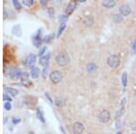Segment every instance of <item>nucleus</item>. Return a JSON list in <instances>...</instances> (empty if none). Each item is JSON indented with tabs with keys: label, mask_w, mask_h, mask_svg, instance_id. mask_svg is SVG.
Returning a JSON list of instances; mask_svg holds the SVG:
<instances>
[{
	"label": "nucleus",
	"mask_w": 136,
	"mask_h": 134,
	"mask_svg": "<svg viewBox=\"0 0 136 134\" xmlns=\"http://www.w3.org/2000/svg\"><path fill=\"white\" fill-rule=\"evenodd\" d=\"M107 64H108L111 68H117V67H119L121 64V59L117 54H111V55L107 58Z\"/></svg>",
	"instance_id": "nucleus-3"
},
{
	"label": "nucleus",
	"mask_w": 136,
	"mask_h": 134,
	"mask_svg": "<svg viewBox=\"0 0 136 134\" xmlns=\"http://www.w3.org/2000/svg\"><path fill=\"white\" fill-rule=\"evenodd\" d=\"M49 78H50V81L53 84H59L63 80L64 75L62 74V72H60L59 70H55L50 74Z\"/></svg>",
	"instance_id": "nucleus-4"
},
{
	"label": "nucleus",
	"mask_w": 136,
	"mask_h": 134,
	"mask_svg": "<svg viewBox=\"0 0 136 134\" xmlns=\"http://www.w3.org/2000/svg\"><path fill=\"white\" fill-rule=\"evenodd\" d=\"M45 51H46V47L45 46H44V47H42L40 50H39V53H38V54H39V56H44V54L45 53Z\"/></svg>",
	"instance_id": "nucleus-33"
},
{
	"label": "nucleus",
	"mask_w": 136,
	"mask_h": 134,
	"mask_svg": "<svg viewBox=\"0 0 136 134\" xmlns=\"http://www.w3.org/2000/svg\"><path fill=\"white\" fill-rule=\"evenodd\" d=\"M83 23H84V25L85 26H87V27L92 26L94 23V18L92 15H86V16H84L83 18Z\"/></svg>",
	"instance_id": "nucleus-10"
},
{
	"label": "nucleus",
	"mask_w": 136,
	"mask_h": 134,
	"mask_svg": "<svg viewBox=\"0 0 136 134\" xmlns=\"http://www.w3.org/2000/svg\"><path fill=\"white\" fill-rule=\"evenodd\" d=\"M12 121H13V124H17V123H19L20 121H21V120L17 119V118H13V119H12Z\"/></svg>",
	"instance_id": "nucleus-36"
},
{
	"label": "nucleus",
	"mask_w": 136,
	"mask_h": 134,
	"mask_svg": "<svg viewBox=\"0 0 136 134\" xmlns=\"http://www.w3.org/2000/svg\"><path fill=\"white\" fill-rule=\"evenodd\" d=\"M39 74H40V70H39V68L36 66H34L32 68V70H31V77H32L33 79H36L38 78Z\"/></svg>",
	"instance_id": "nucleus-16"
},
{
	"label": "nucleus",
	"mask_w": 136,
	"mask_h": 134,
	"mask_svg": "<svg viewBox=\"0 0 136 134\" xmlns=\"http://www.w3.org/2000/svg\"><path fill=\"white\" fill-rule=\"evenodd\" d=\"M43 31L44 30L41 28V29H38V31L36 32V34L33 36V43H34L35 46L36 47H40L41 44L43 43V40H42V34H43Z\"/></svg>",
	"instance_id": "nucleus-6"
},
{
	"label": "nucleus",
	"mask_w": 136,
	"mask_h": 134,
	"mask_svg": "<svg viewBox=\"0 0 136 134\" xmlns=\"http://www.w3.org/2000/svg\"><path fill=\"white\" fill-rule=\"evenodd\" d=\"M98 120L102 123H108L111 120V113L107 110H103L100 113L98 114Z\"/></svg>",
	"instance_id": "nucleus-5"
},
{
	"label": "nucleus",
	"mask_w": 136,
	"mask_h": 134,
	"mask_svg": "<svg viewBox=\"0 0 136 134\" xmlns=\"http://www.w3.org/2000/svg\"><path fill=\"white\" fill-rule=\"evenodd\" d=\"M124 112H125V107L121 105V107L118 109V111H116V113H115V120H118L119 118H121L123 114H124Z\"/></svg>",
	"instance_id": "nucleus-19"
},
{
	"label": "nucleus",
	"mask_w": 136,
	"mask_h": 134,
	"mask_svg": "<svg viewBox=\"0 0 136 134\" xmlns=\"http://www.w3.org/2000/svg\"><path fill=\"white\" fill-rule=\"evenodd\" d=\"M127 83H128V74L124 72L123 73V75H122V84H123V86L124 88L127 86Z\"/></svg>",
	"instance_id": "nucleus-21"
},
{
	"label": "nucleus",
	"mask_w": 136,
	"mask_h": 134,
	"mask_svg": "<svg viewBox=\"0 0 136 134\" xmlns=\"http://www.w3.org/2000/svg\"><path fill=\"white\" fill-rule=\"evenodd\" d=\"M6 74L10 77L13 80H18V79H21L22 73L20 71V69L16 68V67H8L6 71Z\"/></svg>",
	"instance_id": "nucleus-2"
},
{
	"label": "nucleus",
	"mask_w": 136,
	"mask_h": 134,
	"mask_svg": "<svg viewBox=\"0 0 136 134\" xmlns=\"http://www.w3.org/2000/svg\"><path fill=\"white\" fill-rule=\"evenodd\" d=\"M126 101H127L126 98H123V99H122V101H121V105H122V106H124L125 103H126Z\"/></svg>",
	"instance_id": "nucleus-37"
},
{
	"label": "nucleus",
	"mask_w": 136,
	"mask_h": 134,
	"mask_svg": "<svg viewBox=\"0 0 136 134\" xmlns=\"http://www.w3.org/2000/svg\"><path fill=\"white\" fill-rule=\"evenodd\" d=\"M4 107H5V109L7 110V111H9V110H11V108H12L11 102H9V101H6L5 104H4Z\"/></svg>",
	"instance_id": "nucleus-32"
},
{
	"label": "nucleus",
	"mask_w": 136,
	"mask_h": 134,
	"mask_svg": "<svg viewBox=\"0 0 136 134\" xmlns=\"http://www.w3.org/2000/svg\"><path fill=\"white\" fill-rule=\"evenodd\" d=\"M134 96H135V97H136V90H135V91H134Z\"/></svg>",
	"instance_id": "nucleus-42"
},
{
	"label": "nucleus",
	"mask_w": 136,
	"mask_h": 134,
	"mask_svg": "<svg viewBox=\"0 0 136 134\" xmlns=\"http://www.w3.org/2000/svg\"><path fill=\"white\" fill-rule=\"evenodd\" d=\"M28 76H29V74H28V73H22V75H21V80L22 81H28Z\"/></svg>",
	"instance_id": "nucleus-29"
},
{
	"label": "nucleus",
	"mask_w": 136,
	"mask_h": 134,
	"mask_svg": "<svg viewBox=\"0 0 136 134\" xmlns=\"http://www.w3.org/2000/svg\"><path fill=\"white\" fill-rule=\"evenodd\" d=\"M54 38H55V34H48V35H45L43 41H44L45 44H48V43H50L52 41Z\"/></svg>",
	"instance_id": "nucleus-23"
},
{
	"label": "nucleus",
	"mask_w": 136,
	"mask_h": 134,
	"mask_svg": "<svg viewBox=\"0 0 136 134\" xmlns=\"http://www.w3.org/2000/svg\"><path fill=\"white\" fill-rule=\"evenodd\" d=\"M6 92H7L8 94L11 95V96H16L18 94V91L15 88H11V87H6Z\"/></svg>",
	"instance_id": "nucleus-20"
},
{
	"label": "nucleus",
	"mask_w": 136,
	"mask_h": 134,
	"mask_svg": "<svg viewBox=\"0 0 136 134\" xmlns=\"http://www.w3.org/2000/svg\"><path fill=\"white\" fill-rule=\"evenodd\" d=\"M116 134H123V132H122V131H117Z\"/></svg>",
	"instance_id": "nucleus-40"
},
{
	"label": "nucleus",
	"mask_w": 136,
	"mask_h": 134,
	"mask_svg": "<svg viewBox=\"0 0 136 134\" xmlns=\"http://www.w3.org/2000/svg\"><path fill=\"white\" fill-rule=\"evenodd\" d=\"M12 34H14V35L17 36V37H19V36L22 35V29H21V26L19 25H16L13 26V28H12Z\"/></svg>",
	"instance_id": "nucleus-15"
},
{
	"label": "nucleus",
	"mask_w": 136,
	"mask_h": 134,
	"mask_svg": "<svg viewBox=\"0 0 136 134\" xmlns=\"http://www.w3.org/2000/svg\"><path fill=\"white\" fill-rule=\"evenodd\" d=\"M132 52H133V54H136V38L132 44Z\"/></svg>",
	"instance_id": "nucleus-31"
},
{
	"label": "nucleus",
	"mask_w": 136,
	"mask_h": 134,
	"mask_svg": "<svg viewBox=\"0 0 136 134\" xmlns=\"http://www.w3.org/2000/svg\"><path fill=\"white\" fill-rule=\"evenodd\" d=\"M13 5H14V7H15V8L17 10H20L22 8V5L17 1V0H13Z\"/></svg>",
	"instance_id": "nucleus-26"
},
{
	"label": "nucleus",
	"mask_w": 136,
	"mask_h": 134,
	"mask_svg": "<svg viewBox=\"0 0 136 134\" xmlns=\"http://www.w3.org/2000/svg\"><path fill=\"white\" fill-rule=\"evenodd\" d=\"M55 104L58 107H63L65 104V99L62 98V97H57L55 100Z\"/></svg>",
	"instance_id": "nucleus-18"
},
{
	"label": "nucleus",
	"mask_w": 136,
	"mask_h": 134,
	"mask_svg": "<svg viewBox=\"0 0 136 134\" xmlns=\"http://www.w3.org/2000/svg\"><path fill=\"white\" fill-rule=\"evenodd\" d=\"M3 99H4V101H12V98L10 96H8L7 94H4V96H3Z\"/></svg>",
	"instance_id": "nucleus-34"
},
{
	"label": "nucleus",
	"mask_w": 136,
	"mask_h": 134,
	"mask_svg": "<svg viewBox=\"0 0 136 134\" xmlns=\"http://www.w3.org/2000/svg\"><path fill=\"white\" fill-rule=\"evenodd\" d=\"M76 7H77V3H76V1H71V2H70V3L67 5L66 10H65V11H66V15L67 16L71 15V14L75 10Z\"/></svg>",
	"instance_id": "nucleus-12"
},
{
	"label": "nucleus",
	"mask_w": 136,
	"mask_h": 134,
	"mask_svg": "<svg viewBox=\"0 0 136 134\" xmlns=\"http://www.w3.org/2000/svg\"><path fill=\"white\" fill-rule=\"evenodd\" d=\"M68 19V16L67 15H60L58 17V21L61 24H65Z\"/></svg>",
	"instance_id": "nucleus-25"
},
{
	"label": "nucleus",
	"mask_w": 136,
	"mask_h": 134,
	"mask_svg": "<svg viewBox=\"0 0 136 134\" xmlns=\"http://www.w3.org/2000/svg\"><path fill=\"white\" fill-rule=\"evenodd\" d=\"M36 116H37L38 120L41 121V122H43V123L45 122L44 113H43V111H42V109H41V108H37V110H36Z\"/></svg>",
	"instance_id": "nucleus-17"
},
{
	"label": "nucleus",
	"mask_w": 136,
	"mask_h": 134,
	"mask_svg": "<svg viewBox=\"0 0 136 134\" xmlns=\"http://www.w3.org/2000/svg\"><path fill=\"white\" fill-rule=\"evenodd\" d=\"M119 12L123 17H127L132 13V7L129 5H123L119 8Z\"/></svg>",
	"instance_id": "nucleus-8"
},
{
	"label": "nucleus",
	"mask_w": 136,
	"mask_h": 134,
	"mask_svg": "<svg viewBox=\"0 0 136 134\" xmlns=\"http://www.w3.org/2000/svg\"><path fill=\"white\" fill-rule=\"evenodd\" d=\"M55 62L59 66H66L70 62V56L66 52H60L55 56Z\"/></svg>",
	"instance_id": "nucleus-1"
},
{
	"label": "nucleus",
	"mask_w": 136,
	"mask_h": 134,
	"mask_svg": "<svg viewBox=\"0 0 136 134\" xmlns=\"http://www.w3.org/2000/svg\"><path fill=\"white\" fill-rule=\"evenodd\" d=\"M84 131V126L80 121H76L73 125V132L74 134H82Z\"/></svg>",
	"instance_id": "nucleus-7"
},
{
	"label": "nucleus",
	"mask_w": 136,
	"mask_h": 134,
	"mask_svg": "<svg viewBox=\"0 0 136 134\" xmlns=\"http://www.w3.org/2000/svg\"><path fill=\"white\" fill-rule=\"evenodd\" d=\"M28 134H35V133L33 132V131H29V133H28Z\"/></svg>",
	"instance_id": "nucleus-41"
},
{
	"label": "nucleus",
	"mask_w": 136,
	"mask_h": 134,
	"mask_svg": "<svg viewBox=\"0 0 136 134\" xmlns=\"http://www.w3.org/2000/svg\"><path fill=\"white\" fill-rule=\"evenodd\" d=\"M115 127H116V129H120L121 128V122H119V121H117L116 122V125H115Z\"/></svg>",
	"instance_id": "nucleus-38"
},
{
	"label": "nucleus",
	"mask_w": 136,
	"mask_h": 134,
	"mask_svg": "<svg viewBox=\"0 0 136 134\" xmlns=\"http://www.w3.org/2000/svg\"><path fill=\"white\" fill-rule=\"evenodd\" d=\"M23 4L26 7H32L34 5V0H24Z\"/></svg>",
	"instance_id": "nucleus-27"
},
{
	"label": "nucleus",
	"mask_w": 136,
	"mask_h": 134,
	"mask_svg": "<svg viewBox=\"0 0 136 134\" xmlns=\"http://www.w3.org/2000/svg\"><path fill=\"white\" fill-rule=\"evenodd\" d=\"M65 24H61V25L59 26V28H58V31H57V34H56V36H57V38L58 37H60L61 36V34L62 33L64 32V30L65 29Z\"/></svg>",
	"instance_id": "nucleus-24"
},
{
	"label": "nucleus",
	"mask_w": 136,
	"mask_h": 134,
	"mask_svg": "<svg viewBox=\"0 0 136 134\" xmlns=\"http://www.w3.org/2000/svg\"><path fill=\"white\" fill-rule=\"evenodd\" d=\"M45 97H46V99H47V100H48V101L51 103V104H52V103H54V102H53L52 98H51V97H50V94H49L48 92H45Z\"/></svg>",
	"instance_id": "nucleus-35"
},
{
	"label": "nucleus",
	"mask_w": 136,
	"mask_h": 134,
	"mask_svg": "<svg viewBox=\"0 0 136 134\" xmlns=\"http://www.w3.org/2000/svg\"><path fill=\"white\" fill-rule=\"evenodd\" d=\"M47 14L49 15V17H52L54 15H55V9L53 8V7H49V8H47Z\"/></svg>",
	"instance_id": "nucleus-30"
},
{
	"label": "nucleus",
	"mask_w": 136,
	"mask_h": 134,
	"mask_svg": "<svg viewBox=\"0 0 136 134\" xmlns=\"http://www.w3.org/2000/svg\"><path fill=\"white\" fill-rule=\"evenodd\" d=\"M42 75H43V78L45 79L48 75V67H45L42 71Z\"/></svg>",
	"instance_id": "nucleus-28"
},
{
	"label": "nucleus",
	"mask_w": 136,
	"mask_h": 134,
	"mask_svg": "<svg viewBox=\"0 0 136 134\" xmlns=\"http://www.w3.org/2000/svg\"><path fill=\"white\" fill-rule=\"evenodd\" d=\"M36 55L34 54H30L29 55L26 57L25 64H26V65H27V66H33L35 64H36Z\"/></svg>",
	"instance_id": "nucleus-11"
},
{
	"label": "nucleus",
	"mask_w": 136,
	"mask_h": 134,
	"mask_svg": "<svg viewBox=\"0 0 136 134\" xmlns=\"http://www.w3.org/2000/svg\"><path fill=\"white\" fill-rule=\"evenodd\" d=\"M102 6L105 8H113L116 6V1H114V0H104V1H102Z\"/></svg>",
	"instance_id": "nucleus-14"
},
{
	"label": "nucleus",
	"mask_w": 136,
	"mask_h": 134,
	"mask_svg": "<svg viewBox=\"0 0 136 134\" xmlns=\"http://www.w3.org/2000/svg\"><path fill=\"white\" fill-rule=\"evenodd\" d=\"M97 70H98V66L95 63H89L86 65V72L88 74H94V73H96Z\"/></svg>",
	"instance_id": "nucleus-13"
},
{
	"label": "nucleus",
	"mask_w": 136,
	"mask_h": 134,
	"mask_svg": "<svg viewBox=\"0 0 136 134\" xmlns=\"http://www.w3.org/2000/svg\"><path fill=\"white\" fill-rule=\"evenodd\" d=\"M50 56H51V53H47L45 55L40 57V59H39V64L42 65V66H44V67H48Z\"/></svg>",
	"instance_id": "nucleus-9"
},
{
	"label": "nucleus",
	"mask_w": 136,
	"mask_h": 134,
	"mask_svg": "<svg viewBox=\"0 0 136 134\" xmlns=\"http://www.w3.org/2000/svg\"><path fill=\"white\" fill-rule=\"evenodd\" d=\"M133 134H136V133H133Z\"/></svg>",
	"instance_id": "nucleus-43"
},
{
	"label": "nucleus",
	"mask_w": 136,
	"mask_h": 134,
	"mask_svg": "<svg viewBox=\"0 0 136 134\" xmlns=\"http://www.w3.org/2000/svg\"><path fill=\"white\" fill-rule=\"evenodd\" d=\"M40 3L42 4V6H45L47 4V1H45V0H40Z\"/></svg>",
	"instance_id": "nucleus-39"
},
{
	"label": "nucleus",
	"mask_w": 136,
	"mask_h": 134,
	"mask_svg": "<svg viewBox=\"0 0 136 134\" xmlns=\"http://www.w3.org/2000/svg\"><path fill=\"white\" fill-rule=\"evenodd\" d=\"M113 20V22H114L115 24L122 23V22L123 21V17L121 15V14H116V15H114Z\"/></svg>",
	"instance_id": "nucleus-22"
}]
</instances>
